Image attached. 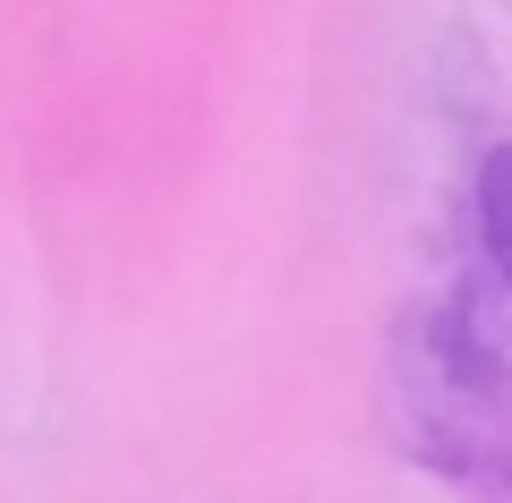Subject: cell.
I'll return each instance as SVG.
<instances>
[{
    "instance_id": "6da1fadb",
    "label": "cell",
    "mask_w": 512,
    "mask_h": 503,
    "mask_svg": "<svg viewBox=\"0 0 512 503\" xmlns=\"http://www.w3.org/2000/svg\"><path fill=\"white\" fill-rule=\"evenodd\" d=\"M478 231H487L495 273L512 282V145H495V154L478 162Z\"/></svg>"
}]
</instances>
